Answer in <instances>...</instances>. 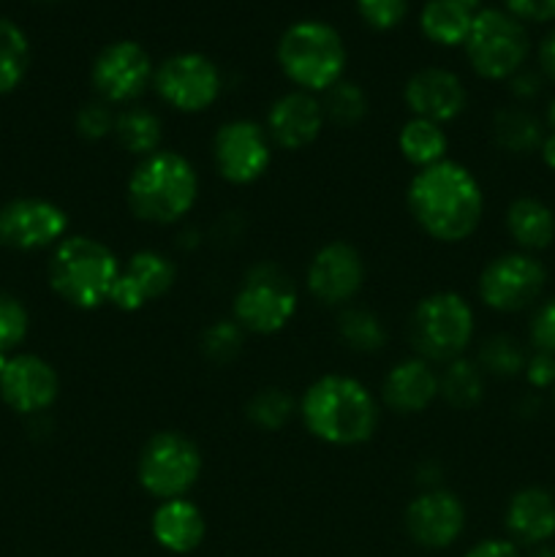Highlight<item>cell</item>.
Listing matches in <instances>:
<instances>
[{
  "mask_svg": "<svg viewBox=\"0 0 555 557\" xmlns=\"http://www.w3.org/2000/svg\"><path fill=\"white\" fill-rule=\"evenodd\" d=\"M114 117H118V112H114L109 103L98 101L96 98V101L79 107V112H76V117H74V128L82 139L101 141V139H107V136H112Z\"/></svg>",
  "mask_w": 555,
  "mask_h": 557,
  "instance_id": "obj_38",
  "label": "cell"
},
{
  "mask_svg": "<svg viewBox=\"0 0 555 557\" xmlns=\"http://www.w3.org/2000/svg\"><path fill=\"white\" fill-rule=\"evenodd\" d=\"M403 525L417 547L430 549V553L449 549L466 531V506L444 487L422 490L406 506Z\"/></svg>",
  "mask_w": 555,
  "mask_h": 557,
  "instance_id": "obj_16",
  "label": "cell"
},
{
  "mask_svg": "<svg viewBox=\"0 0 555 557\" xmlns=\"http://www.w3.org/2000/svg\"><path fill=\"white\" fill-rule=\"evenodd\" d=\"M365 259L351 243L332 239L321 245L305 270V288L324 308H348L365 286Z\"/></svg>",
  "mask_w": 555,
  "mask_h": 557,
  "instance_id": "obj_14",
  "label": "cell"
},
{
  "mask_svg": "<svg viewBox=\"0 0 555 557\" xmlns=\"http://www.w3.org/2000/svg\"><path fill=\"white\" fill-rule=\"evenodd\" d=\"M294 413H297V400L286 389H281V386H264L245 406L248 422L254 428L267 430V433L286 428L294 419Z\"/></svg>",
  "mask_w": 555,
  "mask_h": 557,
  "instance_id": "obj_33",
  "label": "cell"
},
{
  "mask_svg": "<svg viewBox=\"0 0 555 557\" xmlns=\"http://www.w3.org/2000/svg\"><path fill=\"white\" fill-rule=\"evenodd\" d=\"M397 150H400L403 161L411 163L417 172L446 161V150H449L446 125L430 123L422 117H408L397 131Z\"/></svg>",
  "mask_w": 555,
  "mask_h": 557,
  "instance_id": "obj_25",
  "label": "cell"
},
{
  "mask_svg": "<svg viewBox=\"0 0 555 557\" xmlns=\"http://www.w3.org/2000/svg\"><path fill=\"white\" fill-rule=\"evenodd\" d=\"M174 281H177V267L166 253L152 248L136 250L120 267L109 305L118 308L120 313H136L172 292Z\"/></svg>",
  "mask_w": 555,
  "mask_h": 557,
  "instance_id": "obj_17",
  "label": "cell"
},
{
  "mask_svg": "<svg viewBox=\"0 0 555 557\" xmlns=\"http://www.w3.org/2000/svg\"><path fill=\"white\" fill-rule=\"evenodd\" d=\"M526 362V348L511 335L488 337L477 354V364L482 368V373L495 375V379H515V375H522Z\"/></svg>",
  "mask_w": 555,
  "mask_h": 557,
  "instance_id": "obj_34",
  "label": "cell"
},
{
  "mask_svg": "<svg viewBox=\"0 0 555 557\" xmlns=\"http://www.w3.org/2000/svg\"><path fill=\"white\" fill-rule=\"evenodd\" d=\"M439 400V370L419 357H406L386 370L381 403L397 417H417Z\"/></svg>",
  "mask_w": 555,
  "mask_h": 557,
  "instance_id": "obj_21",
  "label": "cell"
},
{
  "mask_svg": "<svg viewBox=\"0 0 555 557\" xmlns=\"http://www.w3.org/2000/svg\"><path fill=\"white\" fill-rule=\"evenodd\" d=\"M504 9L520 22L555 20V0H504Z\"/></svg>",
  "mask_w": 555,
  "mask_h": 557,
  "instance_id": "obj_40",
  "label": "cell"
},
{
  "mask_svg": "<svg viewBox=\"0 0 555 557\" xmlns=\"http://www.w3.org/2000/svg\"><path fill=\"white\" fill-rule=\"evenodd\" d=\"M152 90L180 114H201L221 98L223 74L201 52H174L156 65Z\"/></svg>",
  "mask_w": 555,
  "mask_h": 557,
  "instance_id": "obj_10",
  "label": "cell"
},
{
  "mask_svg": "<svg viewBox=\"0 0 555 557\" xmlns=\"http://www.w3.org/2000/svg\"><path fill=\"white\" fill-rule=\"evenodd\" d=\"M528 557H555V547H550V544H542V547H533V553Z\"/></svg>",
  "mask_w": 555,
  "mask_h": 557,
  "instance_id": "obj_46",
  "label": "cell"
},
{
  "mask_svg": "<svg viewBox=\"0 0 555 557\" xmlns=\"http://www.w3.org/2000/svg\"><path fill=\"white\" fill-rule=\"evenodd\" d=\"M493 139L509 156H531L542 147L544 128L526 107H504L493 117Z\"/></svg>",
  "mask_w": 555,
  "mask_h": 557,
  "instance_id": "obj_29",
  "label": "cell"
},
{
  "mask_svg": "<svg viewBox=\"0 0 555 557\" xmlns=\"http://www.w3.org/2000/svg\"><path fill=\"white\" fill-rule=\"evenodd\" d=\"M455 3L466 5V9H471V11H479V5H482V0H455Z\"/></svg>",
  "mask_w": 555,
  "mask_h": 557,
  "instance_id": "obj_47",
  "label": "cell"
},
{
  "mask_svg": "<svg viewBox=\"0 0 555 557\" xmlns=\"http://www.w3.org/2000/svg\"><path fill=\"white\" fill-rule=\"evenodd\" d=\"M60 395V375L47 359L36 354H20L9 357L3 373H0V397L5 406L16 413L49 411Z\"/></svg>",
  "mask_w": 555,
  "mask_h": 557,
  "instance_id": "obj_19",
  "label": "cell"
},
{
  "mask_svg": "<svg viewBox=\"0 0 555 557\" xmlns=\"http://www.w3.org/2000/svg\"><path fill=\"white\" fill-rule=\"evenodd\" d=\"M337 337L346 343L354 354H379L386 346V326L373 310L368 308H343L337 315Z\"/></svg>",
  "mask_w": 555,
  "mask_h": 557,
  "instance_id": "obj_30",
  "label": "cell"
},
{
  "mask_svg": "<svg viewBox=\"0 0 555 557\" xmlns=\"http://www.w3.org/2000/svg\"><path fill=\"white\" fill-rule=\"evenodd\" d=\"M69 237V215L60 205L22 196L0 207V245L11 250L54 248Z\"/></svg>",
  "mask_w": 555,
  "mask_h": 557,
  "instance_id": "obj_15",
  "label": "cell"
},
{
  "mask_svg": "<svg viewBox=\"0 0 555 557\" xmlns=\"http://www.w3.org/2000/svg\"><path fill=\"white\" fill-rule=\"evenodd\" d=\"M299 308L297 283L272 261L254 264L239 281L232 299V319L245 335L270 337L286 330Z\"/></svg>",
  "mask_w": 555,
  "mask_h": 557,
  "instance_id": "obj_7",
  "label": "cell"
},
{
  "mask_svg": "<svg viewBox=\"0 0 555 557\" xmlns=\"http://www.w3.org/2000/svg\"><path fill=\"white\" fill-rule=\"evenodd\" d=\"M297 413L310 438L337 449L368 444L381 422V400L354 375L326 373L308 384Z\"/></svg>",
  "mask_w": 555,
  "mask_h": 557,
  "instance_id": "obj_2",
  "label": "cell"
},
{
  "mask_svg": "<svg viewBox=\"0 0 555 557\" xmlns=\"http://www.w3.org/2000/svg\"><path fill=\"white\" fill-rule=\"evenodd\" d=\"M275 60L294 90L324 96L332 85L346 79L348 49L335 25L324 20H299L278 38Z\"/></svg>",
  "mask_w": 555,
  "mask_h": 557,
  "instance_id": "obj_4",
  "label": "cell"
},
{
  "mask_svg": "<svg viewBox=\"0 0 555 557\" xmlns=\"http://www.w3.org/2000/svg\"><path fill=\"white\" fill-rule=\"evenodd\" d=\"M403 101L411 117L446 125L460 117L468 107V90L460 76L444 65H424L414 71L403 85Z\"/></svg>",
  "mask_w": 555,
  "mask_h": 557,
  "instance_id": "obj_18",
  "label": "cell"
},
{
  "mask_svg": "<svg viewBox=\"0 0 555 557\" xmlns=\"http://www.w3.org/2000/svg\"><path fill=\"white\" fill-rule=\"evenodd\" d=\"M528 337H531L533 351L555 357V297L544 299L539 305L531 319V326H528Z\"/></svg>",
  "mask_w": 555,
  "mask_h": 557,
  "instance_id": "obj_39",
  "label": "cell"
},
{
  "mask_svg": "<svg viewBox=\"0 0 555 557\" xmlns=\"http://www.w3.org/2000/svg\"><path fill=\"white\" fill-rule=\"evenodd\" d=\"M477 11L455 0H424L419 11V30L435 47H462Z\"/></svg>",
  "mask_w": 555,
  "mask_h": 557,
  "instance_id": "obj_26",
  "label": "cell"
},
{
  "mask_svg": "<svg viewBox=\"0 0 555 557\" xmlns=\"http://www.w3.org/2000/svg\"><path fill=\"white\" fill-rule=\"evenodd\" d=\"M30 69V41L16 22L0 20V96L16 90Z\"/></svg>",
  "mask_w": 555,
  "mask_h": 557,
  "instance_id": "obj_31",
  "label": "cell"
},
{
  "mask_svg": "<svg viewBox=\"0 0 555 557\" xmlns=\"http://www.w3.org/2000/svg\"><path fill=\"white\" fill-rule=\"evenodd\" d=\"M199 172L177 150L161 147L152 156L139 158L125 185L128 210L152 226L180 223L199 201Z\"/></svg>",
  "mask_w": 555,
  "mask_h": 557,
  "instance_id": "obj_3",
  "label": "cell"
},
{
  "mask_svg": "<svg viewBox=\"0 0 555 557\" xmlns=\"http://www.w3.org/2000/svg\"><path fill=\"white\" fill-rule=\"evenodd\" d=\"M547 123H550V128L555 131V101L550 103V109H547Z\"/></svg>",
  "mask_w": 555,
  "mask_h": 557,
  "instance_id": "obj_48",
  "label": "cell"
},
{
  "mask_svg": "<svg viewBox=\"0 0 555 557\" xmlns=\"http://www.w3.org/2000/svg\"><path fill=\"white\" fill-rule=\"evenodd\" d=\"M152 74H156V63L150 52L139 41L118 38L107 44L92 60L90 85L98 101L109 107H134L152 87Z\"/></svg>",
  "mask_w": 555,
  "mask_h": 557,
  "instance_id": "obj_12",
  "label": "cell"
},
{
  "mask_svg": "<svg viewBox=\"0 0 555 557\" xmlns=\"http://www.w3.org/2000/svg\"><path fill=\"white\" fill-rule=\"evenodd\" d=\"M150 533L166 553L190 555L205 542L207 520L190 498L161 500L150 517Z\"/></svg>",
  "mask_w": 555,
  "mask_h": 557,
  "instance_id": "obj_23",
  "label": "cell"
},
{
  "mask_svg": "<svg viewBox=\"0 0 555 557\" xmlns=\"http://www.w3.org/2000/svg\"><path fill=\"white\" fill-rule=\"evenodd\" d=\"M553 400H555V386H553Z\"/></svg>",
  "mask_w": 555,
  "mask_h": 557,
  "instance_id": "obj_50",
  "label": "cell"
},
{
  "mask_svg": "<svg viewBox=\"0 0 555 557\" xmlns=\"http://www.w3.org/2000/svg\"><path fill=\"white\" fill-rule=\"evenodd\" d=\"M27 326H30V315H27L25 305L11 294H0V354H9L22 346V341L27 337Z\"/></svg>",
  "mask_w": 555,
  "mask_h": 557,
  "instance_id": "obj_36",
  "label": "cell"
},
{
  "mask_svg": "<svg viewBox=\"0 0 555 557\" xmlns=\"http://www.w3.org/2000/svg\"><path fill=\"white\" fill-rule=\"evenodd\" d=\"M542 74H536V71H517L515 76H511L506 85H509V92L517 98V101H531V98H536L539 92H542Z\"/></svg>",
  "mask_w": 555,
  "mask_h": 557,
  "instance_id": "obj_42",
  "label": "cell"
},
{
  "mask_svg": "<svg viewBox=\"0 0 555 557\" xmlns=\"http://www.w3.org/2000/svg\"><path fill=\"white\" fill-rule=\"evenodd\" d=\"M245 346V332L243 326L234 319H221L210 324L201 335V354L207 362L212 364H229L232 359L239 357Z\"/></svg>",
  "mask_w": 555,
  "mask_h": 557,
  "instance_id": "obj_35",
  "label": "cell"
},
{
  "mask_svg": "<svg viewBox=\"0 0 555 557\" xmlns=\"http://www.w3.org/2000/svg\"><path fill=\"white\" fill-rule=\"evenodd\" d=\"M462 557H522V553L509 539H482Z\"/></svg>",
  "mask_w": 555,
  "mask_h": 557,
  "instance_id": "obj_43",
  "label": "cell"
},
{
  "mask_svg": "<svg viewBox=\"0 0 555 557\" xmlns=\"http://www.w3.org/2000/svg\"><path fill=\"white\" fill-rule=\"evenodd\" d=\"M539 71L544 79L555 82V27L539 44Z\"/></svg>",
  "mask_w": 555,
  "mask_h": 557,
  "instance_id": "obj_44",
  "label": "cell"
},
{
  "mask_svg": "<svg viewBox=\"0 0 555 557\" xmlns=\"http://www.w3.org/2000/svg\"><path fill=\"white\" fill-rule=\"evenodd\" d=\"M477 332L471 302L457 292H433L414 305L408 315V343L414 357L446 364L466 357Z\"/></svg>",
  "mask_w": 555,
  "mask_h": 557,
  "instance_id": "obj_6",
  "label": "cell"
},
{
  "mask_svg": "<svg viewBox=\"0 0 555 557\" xmlns=\"http://www.w3.org/2000/svg\"><path fill=\"white\" fill-rule=\"evenodd\" d=\"M408 215L430 239L466 243L484 218V190L477 174L460 161H441L414 172L406 188Z\"/></svg>",
  "mask_w": 555,
  "mask_h": 557,
  "instance_id": "obj_1",
  "label": "cell"
},
{
  "mask_svg": "<svg viewBox=\"0 0 555 557\" xmlns=\"http://www.w3.org/2000/svg\"><path fill=\"white\" fill-rule=\"evenodd\" d=\"M326 125L321 98L313 92L288 90L270 103L264 120V131L270 136L272 147H281L286 152L305 150L321 136Z\"/></svg>",
  "mask_w": 555,
  "mask_h": 557,
  "instance_id": "obj_20",
  "label": "cell"
},
{
  "mask_svg": "<svg viewBox=\"0 0 555 557\" xmlns=\"http://www.w3.org/2000/svg\"><path fill=\"white\" fill-rule=\"evenodd\" d=\"M123 261L109 245L87 234H71L52 248L49 286L76 310H98L109 305Z\"/></svg>",
  "mask_w": 555,
  "mask_h": 557,
  "instance_id": "obj_5",
  "label": "cell"
},
{
  "mask_svg": "<svg viewBox=\"0 0 555 557\" xmlns=\"http://www.w3.org/2000/svg\"><path fill=\"white\" fill-rule=\"evenodd\" d=\"M272 150L264 125L234 117L218 125L212 136V166L229 185H254L270 172Z\"/></svg>",
  "mask_w": 555,
  "mask_h": 557,
  "instance_id": "obj_13",
  "label": "cell"
},
{
  "mask_svg": "<svg viewBox=\"0 0 555 557\" xmlns=\"http://www.w3.org/2000/svg\"><path fill=\"white\" fill-rule=\"evenodd\" d=\"M484 379L482 368L477 359L460 357L455 362H446L439 370V400L455 411H471L482 403L484 397Z\"/></svg>",
  "mask_w": 555,
  "mask_h": 557,
  "instance_id": "obj_28",
  "label": "cell"
},
{
  "mask_svg": "<svg viewBox=\"0 0 555 557\" xmlns=\"http://www.w3.org/2000/svg\"><path fill=\"white\" fill-rule=\"evenodd\" d=\"M506 232L522 253H536L553 245L555 212L533 196H517L506 207Z\"/></svg>",
  "mask_w": 555,
  "mask_h": 557,
  "instance_id": "obj_24",
  "label": "cell"
},
{
  "mask_svg": "<svg viewBox=\"0 0 555 557\" xmlns=\"http://www.w3.org/2000/svg\"><path fill=\"white\" fill-rule=\"evenodd\" d=\"M547 267L533 253L511 250L484 264L477 281L479 302L495 313H520L542 297Z\"/></svg>",
  "mask_w": 555,
  "mask_h": 557,
  "instance_id": "obj_11",
  "label": "cell"
},
{
  "mask_svg": "<svg viewBox=\"0 0 555 557\" xmlns=\"http://www.w3.org/2000/svg\"><path fill=\"white\" fill-rule=\"evenodd\" d=\"M522 375H526V381L533 386V389H553L555 386V357L533 351L531 357H528Z\"/></svg>",
  "mask_w": 555,
  "mask_h": 557,
  "instance_id": "obj_41",
  "label": "cell"
},
{
  "mask_svg": "<svg viewBox=\"0 0 555 557\" xmlns=\"http://www.w3.org/2000/svg\"><path fill=\"white\" fill-rule=\"evenodd\" d=\"M509 542L517 547H542L555 536V495L544 487H522L504 511Z\"/></svg>",
  "mask_w": 555,
  "mask_h": 557,
  "instance_id": "obj_22",
  "label": "cell"
},
{
  "mask_svg": "<svg viewBox=\"0 0 555 557\" xmlns=\"http://www.w3.org/2000/svg\"><path fill=\"white\" fill-rule=\"evenodd\" d=\"M326 123H335L337 128H357L368 117V92L351 79H341L321 96Z\"/></svg>",
  "mask_w": 555,
  "mask_h": 557,
  "instance_id": "obj_32",
  "label": "cell"
},
{
  "mask_svg": "<svg viewBox=\"0 0 555 557\" xmlns=\"http://www.w3.org/2000/svg\"><path fill=\"white\" fill-rule=\"evenodd\" d=\"M354 5L359 20L379 33L395 30L408 16V0H354Z\"/></svg>",
  "mask_w": 555,
  "mask_h": 557,
  "instance_id": "obj_37",
  "label": "cell"
},
{
  "mask_svg": "<svg viewBox=\"0 0 555 557\" xmlns=\"http://www.w3.org/2000/svg\"><path fill=\"white\" fill-rule=\"evenodd\" d=\"M462 52L479 79L509 82L517 71L526 69L531 54L526 22L511 16L506 9H479Z\"/></svg>",
  "mask_w": 555,
  "mask_h": 557,
  "instance_id": "obj_8",
  "label": "cell"
},
{
  "mask_svg": "<svg viewBox=\"0 0 555 557\" xmlns=\"http://www.w3.org/2000/svg\"><path fill=\"white\" fill-rule=\"evenodd\" d=\"M41 3H60V0H41Z\"/></svg>",
  "mask_w": 555,
  "mask_h": 557,
  "instance_id": "obj_49",
  "label": "cell"
},
{
  "mask_svg": "<svg viewBox=\"0 0 555 557\" xmlns=\"http://www.w3.org/2000/svg\"><path fill=\"white\" fill-rule=\"evenodd\" d=\"M539 156H542L544 166L555 169V131H550V134H544L542 147H539Z\"/></svg>",
  "mask_w": 555,
  "mask_h": 557,
  "instance_id": "obj_45",
  "label": "cell"
},
{
  "mask_svg": "<svg viewBox=\"0 0 555 557\" xmlns=\"http://www.w3.org/2000/svg\"><path fill=\"white\" fill-rule=\"evenodd\" d=\"M112 136L125 152L136 158H147L163 147V123L152 109L134 103L118 112Z\"/></svg>",
  "mask_w": 555,
  "mask_h": 557,
  "instance_id": "obj_27",
  "label": "cell"
},
{
  "mask_svg": "<svg viewBox=\"0 0 555 557\" xmlns=\"http://www.w3.org/2000/svg\"><path fill=\"white\" fill-rule=\"evenodd\" d=\"M201 449L180 430H161L145 441L136 460V482L150 498H188L201 476Z\"/></svg>",
  "mask_w": 555,
  "mask_h": 557,
  "instance_id": "obj_9",
  "label": "cell"
}]
</instances>
